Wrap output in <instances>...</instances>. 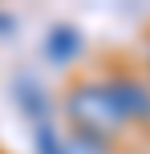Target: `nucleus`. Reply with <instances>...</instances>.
<instances>
[{"mask_svg":"<svg viewBox=\"0 0 150 154\" xmlns=\"http://www.w3.org/2000/svg\"><path fill=\"white\" fill-rule=\"evenodd\" d=\"M65 114H69V126L73 134H85V138H97L106 142V146H114V138L122 134V114L118 106L110 101V93H106L102 81H73L69 89H65Z\"/></svg>","mask_w":150,"mask_h":154,"instance_id":"1","label":"nucleus"},{"mask_svg":"<svg viewBox=\"0 0 150 154\" xmlns=\"http://www.w3.org/2000/svg\"><path fill=\"white\" fill-rule=\"evenodd\" d=\"M106 93H110V101L118 106L122 122H138V126H150V81L130 69H114L106 77Z\"/></svg>","mask_w":150,"mask_h":154,"instance_id":"2","label":"nucleus"},{"mask_svg":"<svg viewBox=\"0 0 150 154\" xmlns=\"http://www.w3.org/2000/svg\"><path fill=\"white\" fill-rule=\"evenodd\" d=\"M12 97L20 101L24 118H29L32 126L49 122V114H53V97H49V89H45L32 73H16V77H12Z\"/></svg>","mask_w":150,"mask_h":154,"instance_id":"3","label":"nucleus"},{"mask_svg":"<svg viewBox=\"0 0 150 154\" xmlns=\"http://www.w3.org/2000/svg\"><path fill=\"white\" fill-rule=\"evenodd\" d=\"M45 57L53 65H73L81 53H85V37H81V29H73V24H53V29L45 32Z\"/></svg>","mask_w":150,"mask_h":154,"instance_id":"4","label":"nucleus"},{"mask_svg":"<svg viewBox=\"0 0 150 154\" xmlns=\"http://www.w3.org/2000/svg\"><path fill=\"white\" fill-rule=\"evenodd\" d=\"M32 150L37 154H69L65 150V138L53 130V122H41L37 130H32Z\"/></svg>","mask_w":150,"mask_h":154,"instance_id":"5","label":"nucleus"},{"mask_svg":"<svg viewBox=\"0 0 150 154\" xmlns=\"http://www.w3.org/2000/svg\"><path fill=\"white\" fill-rule=\"evenodd\" d=\"M12 32H16V20H12V16H4V12H0V37H12Z\"/></svg>","mask_w":150,"mask_h":154,"instance_id":"6","label":"nucleus"}]
</instances>
